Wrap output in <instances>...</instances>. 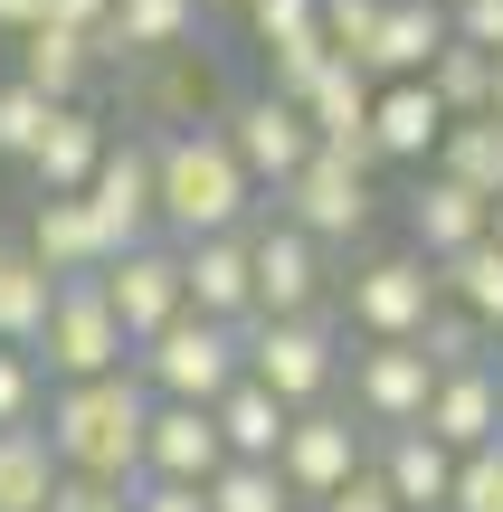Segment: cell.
I'll list each match as a JSON object with an SVG mask.
<instances>
[{"mask_svg":"<svg viewBox=\"0 0 503 512\" xmlns=\"http://www.w3.org/2000/svg\"><path fill=\"white\" fill-rule=\"evenodd\" d=\"M152 190H162V238L171 247H200V238H247L266 219L257 181L238 171L219 114L209 124H181V133H152Z\"/></svg>","mask_w":503,"mask_h":512,"instance_id":"cell-1","label":"cell"},{"mask_svg":"<svg viewBox=\"0 0 503 512\" xmlns=\"http://www.w3.org/2000/svg\"><path fill=\"white\" fill-rule=\"evenodd\" d=\"M57 446V475H105V484H143V427H152V389L133 370L114 380H76V389H48L38 408Z\"/></svg>","mask_w":503,"mask_h":512,"instance_id":"cell-2","label":"cell"},{"mask_svg":"<svg viewBox=\"0 0 503 512\" xmlns=\"http://www.w3.org/2000/svg\"><path fill=\"white\" fill-rule=\"evenodd\" d=\"M238 361H247V380L257 389H276L285 408H333L342 399V361H352V351H342V323L333 313H304V323H247L238 332Z\"/></svg>","mask_w":503,"mask_h":512,"instance_id":"cell-3","label":"cell"},{"mask_svg":"<svg viewBox=\"0 0 503 512\" xmlns=\"http://www.w3.org/2000/svg\"><path fill=\"white\" fill-rule=\"evenodd\" d=\"M133 380H143L162 408H219L228 389L247 380V361H238V332H228V323H200V313H181L162 342L133 351Z\"/></svg>","mask_w":503,"mask_h":512,"instance_id":"cell-4","label":"cell"},{"mask_svg":"<svg viewBox=\"0 0 503 512\" xmlns=\"http://www.w3.org/2000/svg\"><path fill=\"white\" fill-rule=\"evenodd\" d=\"M437 304H447V294H437V266L418 247H380V256H361V266L342 275V323H352L361 342H418Z\"/></svg>","mask_w":503,"mask_h":512,"instance_id":"cell-5","label":"cell"},{"mask_svg":"<svg viewBox=\"0 0 503 512\" xmlns=\"http://www.w3.org/2000/svg\"><path fill=\"white\" fill-rule=\"evenodd\" d=\"M29 361L48 370V389H76V380H114V370H133V342H124V323L105 313L95 275L57 285V313H48V332H38Z\"/></svg>","mask_w":503,"mask_h":512,"instance_id":"cell-6","label":"cell"},{"mask_svg":"<svg viewBox=\"0 0 503 512\" xmlns=\"http://www.w3.org/2000/svg\"><path fill=\"white\" fill-rule=\"evenodd\" d=\"M247 256H257V313H266V323H304V313H333L342 304L333 256L304 238V228H285L276 209L247 228Z\"/></svg>","mask_w":503,"mask_h":512,"instance_id":"cell-7","label":"cell"},{"mask_svg":"<svg viewBox=\"0 0 503 512\" xmlns=\"http://www.w3.org/2000/svg\"><path fill=\"white\" fill-rule=\"evenodd\" d=\"M361 465H371V427H361L342 399L333 408H304V418L285 427V446H276V475H285V494H295L304 512H323Z\"/></svg>","mask_w":503,"mask_h":512,"instance_id":"cell-8","label":"cell"},{"mask_svg":"<svg viewBox=\"0 0 503 512\" xmlns=\"http://www.w3.org/2000/svg\"><path fill=\"white\" fill-rule=\"evenodd\" d=\"M276 219L304 228V238L333 256V247H361V238H371L380 190H371V171H352V162H333V152H314V162L276 190Z\"/></svg>","mask_w":503,"mask_h":512,"instance_id":"cell-9","label":"cell"},{"mask_svg":"<svg viewBox=\"0 0 503 512\" xmlns=\"http://www.w3.org/2000/svg\"><path fill=\"white\" fill-rule=\"evenodd\" d=\"M95 294H105V313L124 323L133 351L162 342V332L190 313V294H181V247H171V238H143V247H124V256H105V266H95Z\"/></svg>","mask_w":503,"mask_h":512,"instance_id":"cell-10","label":"cell"},{"mask_svg":"<svg viewBox=\"0 0 503 512\" xmlns=\"http://www.w3.org/2000/svg\"><path fill=\"white\" fill-rule=\"evenodd\" d=\"M86 219H95V238H105V256H124V247H143V238H162L152 133H114V143H105V162H95V181H86Z\"/></svg>","mask_w":503,"mask_h":512,"instance_id":"cell-11","label":"cell"},{"mask_svg":"<svg viewBox=\"0 0 503 512\" xmlns=\"http://www.w3.org/2000/svg\"><path fill=\"white\" fill-rule=\"evenodd\" d=\"M228 152H238V171L257 181V200H276L285 181H295L304 162H314V124H304V105H285V95H238V105L219 114Z\"/></svg>","mask_w":503,"mask_h":512,"instance_id":"cell-12","label":"cell"},{"mask_svg":"<svg viewBox=\"0 0 503 512\" xmlns=\"http://www.w3.org/2000/svg\"><path fill=\"white\" fill-rule=\"evenodd\" d=\"M342 380H352V418L371 427V437H390V427H428L437 370H428L418 342H361L352 361H342Z\"/></svg>","mask_w":503,"mask_h":512,"instance_id":"cell-13","label":"cell"},{"mask_svg":"<svg viewBox=\"0 0 503 512\" xmlns=\"http://www.w3.org/2000/svg\"><path fill=\"white\" fill-rule=\"evenodd\" d=\"M181 294H190L200 323L247 332V323H257V256H247V238H200V247H181Z\"/></svg>","mask_w":503,"mask_h":512,"instance_id":"cell-14","label":"cell"},{"mask_svg":"<svg viewBox=\"0 0 503 512\" xmlns=\"http://www.w3.org/2000/svg\"><path fill=\"white\" fill-rule=\"evenodd\" d=\"M428 437L447 446V456H485V446H503V361H485V370H447V380H437Z\"/></svg>","mask_w":503,"mask_h":512,"instance_id":"cell-15","label":"cell"},{"mask_svg":"<svg viewBox=\"0 0 503 512\" xmlns=\"http://www.w3.org/2000/svg\"><path fill=\"white\" fill-rule=\"evenodd\" d=\"M447 0H390L380 10V38H371V57H361V76L371 86H409V76H428L437 57H447Z\"/></svg>","mask_w":503,"mask_h":512,"instance_id":"cell-16","label":"cell"},{"mask_svg":"<svg viewBox=\"0 0 503 512\" xmlns=\"http://www.w3.org/2000/svg\"><path fill=\"white\" fill-rule=\"evenodd\" d=\"M371 143H380V171H428L437 162V143H447V105L428 95V76L371 95Z\"/></svg>","mask_w":503,"mask_h":512,"instance_id":"cell-17","label":"cell"},{"mask_svg":"<svg viewBox=\"0 0 503 512\" xmlns=\"http://www.w3.org/2000/svg\"><path fill=\"white\" fill-rule=\"evenodd\" d=\"M219 465H228V446H219V418H209V408H162V399H152L143 484H209Z\"/></svg>","mask_w":503,"mask_h":512,"instance_id":"cell-18","label":"cell"},{"mask_svg":"<svg viewBox=\"0 0 503 512\" xmlns=\"http://www.w3.org/2000/svg\"><path fill=\"white\" fill-rule=\"evenodd\" d=\"M371 475L390 484L399 512H447V494H456V456L428 437V427H390V437H371Z\"/></svg>","mask_w":503,"mask_h":512,"instance_id":"cell-19","label":"cell"},{"mask_svg":"<svg viewBox=\"0 0 503 512\" xmlns=\"http://www.w3.org/2000/svg\"><path fill=\"white\" fill-rule=\"evenodd\" d=\"M190 29H200V0H114L105 38H95V67H105V57H124V67H162V57L190 48Z\"/></svg>","mask_w":503,"mask_h":512,"instance_id":"cell-20","label":"cell"},{"mask_svg":"<svg viewBox=\"0 0 503 512\" xmlns=\"http://www.w3.org/2000/svg\"><path fill=\"white\" fill-rule=\"evenodd\" d=\"M105 114L95 105H57V124H48V143L29 152V181H38V200H86V181H95V162H105Z\"/></svg>","mask_w":503,"mask_h":512,"instance_id":"cell-21","label":"cell"},{"mask_svg":"<svg viewBox=\"0 0 503 512\" xmlns=\"http://www.w3.org/2000/svg\"><path fill=\"white\" fill-rule=\"evenodd\" d=\"M475 238H485V200L456 181H437V171H418L409 190V247L428 256V266H447V256H466Z\"/></svg>","mask_w":503,"mask_h":512,"instance_id":"cell-22","label":"cell"},{"mask_svg":"<svg viewBox=\"0 0 503 512\" xmlns=\"http://www.w3.org/2000/svg\"><path fill=\"white\" fill-rule=\"evenodd\" d=\"M19 86L48 95V105H86V86H95V38L29 29V38H19Z\"/></svg>","mask_w":503,"mask_h":512,"instance_id":"cell-23","label":"cell"},{"mask_svg":"<svg viewBox=\"0 0 503 512\" xmlns=\"http://www.w3.org/2000/svg\"><path fill=\"white\" fill-rule=\"evenodd\" d=\"M219 446H228V465H276V446H285V427H295V408L276 399V389H257V380H238L219 408Z\"/></svg>","mask_w":503,"mask_h":512,"instance_id":"cell-24","label":"cell"},{"mask_svg":"<svg viewBox=\"0 0 503 512\" xmlns=\"http://www.w3.org/2000/svg\"><path fill=\"white\" fill-rule=\"evenodd\" d=\"M29 256L57 275V285H76V275L105 266V238H95L86 200H38V219H29Z\"/></svg>","mask_w":503,"mask_h":512,"instance_id":"cell-25","label":"cell"},{"mask_svg":"<svg viewBox=\"0 0 503 512\" xmlns=\"http://www.w3.org/2000/svg\"><path fill=\"white\" fill-rule=\"evenodd\" d=\"M437 181H456V190H475V200H503V124L494 114H475V124H447V143H437Z\"/></svg>","mask_w":503,"mask_h":512,"instance_id":"cell-26","label":"cell"},{"mask_svg":"<svg viewBox=\"0 0 503 512\" xmlns=\"http://www.w3.org/2000/svg\"><path fill=\"white\" fill-rule=\"evenodd\" d=\"M48 313H57V275L38 266L29 247H19L10 266H0V351H38Z\"/></svg>","mask_w":503,"mask_h":512,"instance_id":"cell-27","label":"cell"},{"mask_svg":"<svg viewBox=\"0 0 503 512\" xmlns=\"http://www.w3.org/2000/svg\"><path fill=\"white\" fill-rule=\"evenodd\" d=\"M48 494H57L48 427H0V512H48Z\"/></svg>","mask_w":503,"mask_h":512,"instance_id":"cell-28","label":"cell"},{"mask_svg":"<svg viewBox=\"0 0 503 512\" xmlns=\"http://www.w3.org/2000/svg\"><path fill=\"white\" fill-rule=\"evenodd\" d=\"M437 294H447L456 313H475V323L503 342V247L494 238H475L466 256H447V266H437Z\"/></svg>","mask_w":503,"mask_h":512,"instance_id":"cell-29","label":"cell"},{"mask_svg":"<svg viewBox=\"0 0 503 512\" xmlns=\"http://www.w3.org/2000/svg\"><path fill=\"white\" fill-rule=\"evenodd\" d=\"M428 95L447 105V124H475V114L494 105V57H485V48H456V38H447V57L428 67Z\"/></svg>","mask_w":503,"mask_h":512,"instance_id":"cell-30","label":"cell"},{"mask_svg":"<svg viewBox=\"0 0 503 512\" xmlns=\"http://www.w3.org/2000/svg\"><path fill=\"white\" fill-rule=\"evenodd\" d=\"M418 351H428V370H437V380H447V370H485V361H503V342L475 323V313H456V304H437V313H428Z\"/></svg>","mask_w":503,"mask_h":512,"instance_id":"cell-31","label":"cell"},{"mask_svg":"<svg viewBox=\"0 0 503 512\" xmlns=\"http://www.w3.org/2000/svg\"><path fill=\"white\" fill-rule=\"evenodd\" d=\"M200 503H209V512H304L295 494H285L276 465H219V475L200 484Z\"/></svg>","mask_w":503,"mask_h":512,"instance_id":"cell-32","label":"cell"},{"mask_svg":"<svg viewBox=\"0 0 503 512\" xmlns=\"http://www.w3.org/2000/svg\"><path fill=\"white\" fill-rule=\"evenodd\" d=\"M323 76H333V48H323V29L276 38V48H266V95H285V105H304Z\"/></svg>","mask_w":503,"mask_h":512,"instance_id":"cell-33","label":"cell"},{"mask_svg":"<svg viewBox=\"0 0 503 512\" xmlns=\"http://www.w3.org/2000/svg\"><path fill=\"white\" fill-rule=\"evenodd\" d=\"M48 124H57V105L10 76V86H0V162H29V152L48 143Z\"/></svg>","mask_w":503,"mask_h":512,"instance_id":"cell-34","label":"cell"},{"mask_svg":"<svg viewBox=\"0 0 503 512\" xmlns=\"http://www.w3.org/2000/svg\"><path fill=\"white\" fill-rule=\"evenodd\" d=\"M380 10H390V0H323V48H333L342 67H361L371 38H380Z\"/></svg>","mask_w":503,"mask_h":512,"instance_id":"cell-35","label":"cell"},{"mask_svg":"<svg viewBox=\"0 0 503 512\" xmlns=\"http://www.w3.org/2000/svg\"><path fill=\"white\" fill-rule=\"evenodd\" d=\"M38 408H48V370L29 351H0V427H38Z\"/></svg>","mask_w":503,"mask_h":512,"instance_id":"cell-36","label":"cell"},{"mask_svg":"<svg viewBox=\"0 0 503 512\" xmlns=\"http://www.w3.org/2000/svg\"><path fill=\"white\" fill-rule=\"evenodd\" d=\"M447 512H503V446H485V456H456V494Z\"/></svg>","mask_w":503,"mask_h":512,"instance_id":"cell-37","label":"cell"},{"mask_svg":"<svg viewBox=\"0 0 503 512\" xmlns=\"http://www.w3.org/2000/svg\"><path fill=\"white\" fill-rule=\"evenodd\" d=\"M247 29H257V48L304 38V29H323V0H247Z\"/></svg>","mask_w":503,"mask_h":512,"instance_id":"cell-38","label":"cell"},{"mask_svg":"<svg viewBox=\"0 0 503 512\" xmlns=\"http://www.w3.org/2000/svg\"><path fill=\"white\" fill-rule=\"evenodd\" d=\"M48 512H133V484H105V475H57Z\"/></svg>","mask_w":503,"mask_h":512,"instance_id":"cell-39","label":"cell"},{"mask_svg":"<svg viewBox=\"0 0 503 512\" xmlns=\"http://www.w3.org/2000/svg\"><path fill=\"white\" fill-rule=\"evenodd\" d=\"M447 29H456V48L503 57V0H447Z\"/></svg>","mask_w":503,"mask_h":512,"instance_id":"cell-40","label":"cell"},{"mask_svg":"<svg viewBox=\"0 0 503 512\" xmlns=\"http://www.w3.org/2000/svg\"><path fill=\"white\" fill-rule=\"evenodd\" d=\"M114 0H48V29H76V38H105Z\"/></svg>","mask_w":503,"mask_h":512,"instance_id":"cell-41","label":"cell"},{"mask_svg":"<svg viewBox=\"0 0 503 512\" xmlns=\"http://www.w3.org/2000/svg\"><path fill=\"white\" fill-rule=\"evenodd\" d=\"M323 512H399V503H390V484H380V475H371V465H361V475H352V484H342V494H333V503H323Z\"/></svg>","mask_w":503,"mask_h":512,"instance_id":"cell-42","label":"cell"},{"mask_svg":"<svg viewBox=\"0 0 503 512\" xmlns=\"http://www.w3.org/2000/svg\"><path fill=\"white\" fill-rule=\"evenodd\" d=\"M133 512H209L200 484H133Z\"/></svg>","mask_w":503,"mask_h":512,"instance_id":"cell-43","label":"cell"},{"mask_svg":"<svg viewBox=\"0 0 503 512\" xmlns=\"http://www.w3.org/2000/svg\"><path fill=\"white\" fill-rule=\"evenodd\" d=\"M0 29H10V38H29V29H48V0H0Z\"/></svg>","mask_w":503,"mask_h":512,"instance_id":"cell-44","label":"cell"},{"mask_svg":"<svg viewBox=\"0 0 503 512\" xmlns=\"http://www.w3.org/2000/svg\"><path fill=\"white\" fill-rule=\"evenodd\" d=\"M485 238H494V247H503V200H494V209H485Z\"/></svg>","mask_w":503,"mask_h":512,"instance_id":"cell-45","label":"cell"},{"mask_svg":"<svg viewBox=\"0 0 503 512\" xmlns=\"http://www.w3.org/2000/svg\"><path fill=\"white\" fill-rule=\"evenodd\" d=\"M485 114H494V124H503V57H494V105H485Z\"/></svg>","mask_w":503,"mask_h":512,"instance_id":"cell-46","label":"cell"},{"mask_svg":"<svg viewBox=\"0 0 503 512\" xmlns=\"http://www.w3.org/2000/svg\"><path fill=\"white\" fill-rule=\"evenodd\" d=\"M200 10H247V0H200Z\"/></svg>","mask_w":503,"mask_h":512,"instance_id":"cell-47","label":"cell"},{"mask_svg":"<svg viewBox=\"0 0 503 512\" xmlns=\"http://www.w3.org/2000/svg\"><path fill=\"white\" fill-rule=\"evenodd\" d=\"M10 256H19V247H10V238H0V266H10Z\"/></svg>","mask_w":503,"mask_h":512,"instance_id":"cell-48","label":"cell"}]
</instances>
